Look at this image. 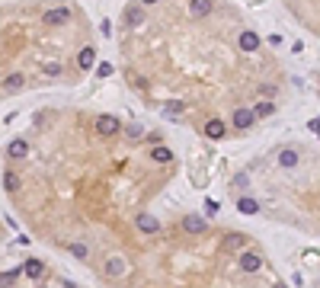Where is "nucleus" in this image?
<instances>
[{
    "label": "nucleus",
    "mask_w": 320,
    "mask_h": 288,
    "mask_svg": "<svg viewBox=\"0 0 320 288\" xmlns=\"http://www.w3.org/2000/svg\"><path fill=\"white\" fill-rule=\"evenodd\" d=\"M253 122H256V112H253L250 106H237V109H234V119H230V125H234L237 132H247Z\"/></svg>",
    "instance_id": "1"
},
{
    "label": "nucleus",
    "mask_w": 320,
    "mask_h": 288,
    "mask_svg": "<svg viewBox=\"0 0 320 288\" xmlns=\"http://www.w3.org/2000/svg\"><path fill=\"white\" fill-rule=\"evenodd\" d=\"M128 272V259L125 256H109L106 259V276L109 279H122Z\"/></svg>",
    "instance_id": "2"
},
{
    "label": "nucleus",
    "mask_w": 320,
    "mask_h": 288,
    "mask_svg": "<svg viewBox=\"0 0 320 288\" xmlns=\"http://www.w3.org/2000/svg\"><path fill=\"white\" fill-rule=\"evenodd\" d=\"M183 231H186V234H205L208 221L202 215H186V218H183Z\"/></svg>",
    "instance_id": "3"
},
{
    "label": "nucleus",
    "mask_w": 320,
    "mask_h": 288,
    "mask_svg": "<svg viewBox=\"0 0 320 288\" xmlns=\"http://www.w3.org/2000/svg\"><path fill=\"white\" fill-rule=\"evenodd\" d=\"M96 132L99 135H119L122 132V122L115 119V115H99V119H96Z\"/></svg>",
    "instance_id": "4"
},
{
    "label": "nucleus",
    "mask_w": 320,
    "mask_h": 288,
    "mask_svg": "<svg viewBox=\"0 0 320 288\" xmlns=\"http://www.w3.org/2000/svg\"><path fill=\"white\" fill-rule=\"evenodd\" d=\"M135 224H138L141 234H157V231H160V221L154 215H147V211H141V215L135 218Z\"/></svg>",
    "instance_id": "5"
},
{
    "label": "nucleus",
    "mask_w": 320,
    "mask_h": 288,
    "mask_svg": "<svg viewBox=\"0 0 320 288\" xmlns=\"http://www.w3.org/2000/svg\"><path fill=\"white\" fill-rule=\"evenodd\" d=\"M26 154H29V144L23 138H13L6 144V157H10V160H26Z\"/></svg>",
    "instance_id": "6"
},
{
    "label": "nucleus",
    "mask_w": 320,
    "mask_h": 288,
    "mask_svg": "<svg viewBox=\"0 0 320 288\" xmlns=\"http://www.w3.org/2000/svg\"><path fill=\"white\" fill-rule=\"evenodd\" d=\"M71 19V10L67 6H54V10L45 13V26H64Z\"/></svg>",
    "instance_id": "7"
},
{
    "label": "nucleus",
    "mask_w": 320,
    "mask_h": 288,
    "mask_svg": "<svg viewBox=\"0 0 320 288\" xmlns=\"http://www.w3.org/2000/svg\"><path fill=\"white\" fill-rule=\"evenodd\" d=\"M260 266H263V256H260V253H253V250L240 253V269L243 272H256Z\"/></svg>",
    "instance_id": "8"
},
{
    "label": "nucleus",
    "mask_w": 320,
    "mask_h": 288,
    "mask_svg": "<svg viewBox=\"0 0 320 288\" xmlns=\"http://www.w3.org/2000/svg\"><path fill=\"white\" fill-rule=\"evenodd\" d=\"M144 6L141 3H135V6H125V26H141L144 23Z\"/></svg>",
    "instance_id": "9"
},
{
    "label": "nucleus",
    "mask_w": 320,
    "mask_h": 288,
    "mask_svg": "<svg viewBox=\"0 0 320 288\" xmlns=\"http://www.w3.org/2000/svg\"><path fill=\"white\" fill-rule=\"evenodd\" d=\"M205 135H208V138H212V141H221L224 135H228V125H224L221 119H212V122H208V125H205Z\"/></svg>",
    "instance_id": "10"
},
{
    "label": "nucleus",
    "mask_w": 320,
    "mask_h": 288,
    "mask_svg": "<svg viewBox=\"0 0 320 288\" xmlns=\"http://www.w3.org/2000/svg\"><path fill=\"white\" fill-rule=\"evenodd\" d=\"M240 48L243 51H256V48H260V36H256L253 29H243L240 32Z\"/></svg>",
    "instance_id": "11"
},
{
    "label": "nucleus",
    "mask_w": 320,
    "mask_h": 288,
    "mask_svg": "<svg viewBox=\"0 0 320 288\" xmlns=\"http://www.w3.org/2000/svg\"><path fill=\"white\" fill-rule=\"evenodd\" d=\"M23 272H26L29 279H42V276H45V263H42V259H29V263L23 266Z\"/></svg>",
    "instance_id": "12"
},
{
    "label": "nucleus",
    "mask_w": 320,
    "mask_h": 288,
    "mask_svg": "<svg viewBox=\"0 0 320 288\" xmlns=\"http://www.w3.org/2000/svg\"><path fill=\"white\" fill-rule=\"evenodd\" d=\"M151 157H154V163H170L173 160V150H170L167 144H157V147L151 150Z\"/></svg>",
    "instance_id": "13"
},
{
    "label": "nucleus",
    "mask_w": 320,
    "mask_h": 288,
    "mask_svg": "<svg viewBox=\"0 0 320 288\" xmlns=\"http://www.w3.org/2000/svg\"><path fill=\"white\" fill-rule=\"evenodd\" d=\"M212 13V0H192V16H208Z\"/></svg>",
    "instance_id": "14"
},
{
    "label": "nucleus",
    "mask_w": 320,
    "mask_h": 288,
    "mask_svg": "<svg viewBox=\"0 0 320 288\" xmlns=\"http://www.w3.org/2000/svg\"><path fill=\"white\" fill-rule=\"evenodd\" d=\"M19 183H23V180H19V173H13V170H6V173H3V189L6 192H16Z\"/></svg>",
    "instance_id": "15"
},
{
    "label": "nucleus",
    "mask_w": 320,
    "mask_h": 288,
    "mask_svg": "<svg viewBox=\"0 0 320 288\" xmlns=\"http://www.w3.org/2000/svg\"><path fill=\"white\" fill-rule=\"evenodd\" d=\"M23 84H26V77H23V74H10L3 87H6L10 93H19V90H23Z\"/></svg>",
    "instance_id": "16"
},
{
    "label": "nucleus",
    "mask_w": 320,
    "mask_h": 288,
    "mask_svg": "<svg viewBox=\"0 0 320 288\" xmlns=\"http://www.w3.org/2000/svg\"><path fill=\"white\" fill-rule=\"evenodd\" d=\"M278 163H282V167H295V163H298V150L295 147H285L282 154H278Z\"/></svg>",
    "instance_id": "17"
},
{
    "label": "nucleus",
    "mask_w": 320,
    "mask_h": 288,
    "mask_svg": "<svg viewBox=\"0 0 320 288\" xmlns=\"http://www.w3.org/2000/svg\"><path fill=\"white\" fill-rule=\"evenodd\" d=\"M93 64H96V51H93V48H84V51H80V67L90 71Z\"/></svg>",
    "instance_id": "18"
},
{
    "label": "nucleus",
    "mask_w": 320,
    "mask_h": 288,
    "mask_svg": "<svg viewBox=\"0 0 320 288\" xmlns=\"http://www.w3.org/2000/svg\"><path fill=\"white\" fill-rule=\"evenodd\" d=\"M237 208H240L243 215H256V211H260V205H256L253 198H240V202H237Z\"/></svg>",
    "instance_id": "19"
},
{
    "label": "nucleus",
    "mask_w": 320,
    "mask_h": 288,
    "mask_svg": "<svg viewBox=\"0 0 320 288\" xmlns=\"http://www.w3.org/2000/svg\"><path fill=\"white\" fill-rule=\"evenodd\" d=\"M253 112L256 115H272V112H275V102H256Z\"/></svg>",
    "instance_id": "20"
},
{
    "label": "nucleus",
    "mask_w": 320,
    "mask_h": 288,
    "mask_svg": "<svg viewBox=\"0 0 320 288\" xmlns=\"http://www.w3.org/2000/svg\"><path fill=\"white\" fill-rule=\"evenodd\" d=\"M71 253L77 259H87V253H90V250H87V243H71Z\"/></svg>",
    "instance_id": "21"
},
{
    "label": "nucleus",
    "mask_w": 320,
    "mask_h": 288,
    "mask_svg": "<svg viewBox=\"0 0 320 288\" xmlns=\"http://www.w3.org/2000/svg\"><path fill=\"white\" fill-rule=\"evenodd\" d=\"M234 186H237V189H247V186H250V176H247V173H237V176H234Z\"/></svg>",
    "instance_id": "22"
},
{
    "label": "nucleus",
    "mask_w": 320,
    "mask_h": 288,
    "mask_svg": "<svg viewBox=\"0 0 320 288\" xmlns=\"http://www.w3.org/2000/svg\"><path fill=\"white\" fill-rule=\"evenodd\" d=\"M109 74H112V64H106V61L96 64V77H109Z\"/></svg>",
    "instance_id": "23"
},
{
    "label": "nucleus",
    "mask_w": 320,
    "mask_h": 288,
    "mask_svg": "<svg viewBox=\"0 0 320 288\" xmlns=\"http://www.w3.org/2000/svg\"><path fill=\"white\" fill-rule=\"evenodd\" d=\"M45 74H48V77H58V74H61V64H48V67H45Z\"/></svg>",
    "instance_id": "24"
},
{
    "label": "nucleus",
    "mask_w": 320,
    "mask_h": 288,
    "mask_svg": "<svg viewBox=\"0 0 320 288\" xmlns=\"http://www.w3.org/2000/svg\"><path fill=\"white\" fill-rule=\"evenodd\" d=\"M205 211H208V215H215V211H218V202H215V198H205Z\"/></svg>",
    "instance_id": "25"
},
{
    "label": "nucleus",
    "mask_w": 320,
    "mask_h": 288,
    "mask_svg": "<svg viewBox=\"0 0 320 288\" xmlns=\"http://www.w3.org/2000/svg\"><path fill=\"white\" fill-rule=\"evenodd\" d=\"M240 243H243L240 234H230V237H228V246H240Z\"/></svg>",
    "instance_id": "26"
},
{
    "label": "nucleus",
    "mask_w": 320,
    "mask_h": 288,
    "mask_svg": "<svg viewBox=\"0 0 320 288\" xmlns=\"http://www.w3.org/2000/svg\"><path fill=\"white\" fill-rule=\"evenodd\" d=\"M122 132H125V128H122ZM125 135H128V138H141V128H138V125H132Z\"/></svg>",
    "instance_id": "27"
},
{
    "label": "nucleus",
    "mask_w": 320,
    "mask_h": 288,
    "mask_svg": "<svg viewBox=\"0 0 320 288\" xmlns=\"http://www.w3.org/2000/svg\"><path fill=\"white\" fill-rule=\"evenodd\" d=\"M308 128H311L314 135H320V119H311V122H308Z\"/></svg>",
    "instance_id": "28"
},
{
    "label": "nucleus",
    "mask_w": 320,
    "mask_h": 288,
    "mask_svg": "<svg viewBox=\"0 0 320 288\" xmlns=\"http://www.w3.org/2000/svg\"><path fill=\"white\" fill-rule=\"evenodd\" d=\"M141 3H157V0H141Z\"/></svg>",
    "instance_id": "29"
}]
</instances>
